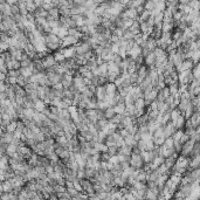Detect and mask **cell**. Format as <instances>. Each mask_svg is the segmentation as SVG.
<instances>
[{
	"label": "cell",
	"instance_id": "obj_38",
	"mask_svg": "<svg viewBox=\"0 0 200 200\" xmlns=\"http://www.w3.org/2000/svg\"><path fill=\"white\" fill-rule=\"evenodd\" d=\"M20 74L23 75L25 77H29L32 75V67H27V68H20Z\"/></svg>",
	"mask_w": 200,
	"mask_h": 200
},
{
	"label": "cell",
	"instance_id": "obj_47",
	"mask_svg": "<svg viewBox=\"0 0 200 200\" xmlns=\"http://www.w3.org/2000/svg\"><path fill=\"white\" fill-rule=\"evenodd\" d=\"M47 158H48V159H49L52 163H56V162H59V160H60L59 156H57L55 152H52L51 155H48V156H47Z\"/></svg>",
	"mask_w": 200,
	"mask_h": 200
},
{
	"label": "cell",
	"instance_id": "obj_46",
	"mask_svg": "<svg viewBox=\"0 0 200 200\" xmlns=\"http://www.w3.org/2000/svg\"><path fill=\"white\" fill-rule=\"evenodd\" d=\"M20 75V69H10L7 72V76H13V77H18Z\"/></svg>",
	"mask_w": 200,
	"mask_h": 200
},
{
	"label": "cell",
	"instance_id": "obj_37",
	"mask_svg": "<svg viewBox=\"0 0 200 200\" xmlns=\"http://www.w3.org/2000/svg\"><path fill=\"white\" fill-rule=\"evenodd\" d=\"M8 162H10V157L5 153L4 156L0 157V168H2V166H5V165H8V164H10Z\"/></svg>",
	"mask_w": 200,
	"mask_h": 200
},
{
	"label": "cell",
	"instance_id": "obj_14",
	"mask_svg": "<svg viewBox=\"0 0 200 200\" xmlns=\"http://www.w3.org/2000/svg\"><path fill=\"white\" fill-rule=\"evenodd\" d=\"M185 121H186V118H185L184 114L181 112V114H180V115L177 117V119L173 122V123H174V126H176V129H184Z\"/></svg>",
	"mask_w": 200,
	"mask_h": 200
},
{
	"label": "cell",
	"instance_id": "obj_23",
	"mask_svg": "<svg viewBox=\"0 0 200 200\" xmlns=\"http://www.w3.org/2000/svg\"><path fill=\"white\" fill-rule=\"evenodd\" d=\"M124 139V144H126V145H129V146L134 147L137 145V140L134 138V136L132 135H129V136H126L125 138H123Z\"/></svg>",
	"mask_w": 200,
	"mask_h": 200
},
{
	"label": "cell",
	"instance_id": "obj_7",
	"mask_svg": "<svg viewBox=\"0 0 200 200\" xmlns=\"http://www.w3.org/2000/svg\"><path fill=\"white\" fill-rule=\"evenodd\" d=\"M85 116L89 119V122L93 123V124L98 119L97 118V110L96 109H85Z\"/></svg>",
	"mask_w": 200,
	"mask_h": 200
},
{
	"label": "cell",
	"instance_id": "obj_49",
	"mask_svg": "<svg viewBox=\"0 0 200 200\" xmlns=\"http://www.w3.org/2000/svg\"><path fill=\"white\" fill-rule=\"evenodd\" d=\"M168 170V168H166V166L164 165V163H163V164H160V165H159V166L156 168V171H157L158 174H163V173H165Z\"/></svg>",
	"mask_w": 200,
	"mask_h": 200
},
{
	"label": "cell",
	"instance_id": "obj_19",
	"mask_svg": "<svg viewBox=\"0 0 200 200\" xmlns=\"http://www.w3.org/2000/svg\"><path fill=\"white\" fill-rule=\"evenodd\" d=\"M6 64H7L8 70H10V69H20L21 68L20 61H18V60H15V59H13V57H12V60H11L10 62H7Z\"/></svg>",
	"mask_w": 200,
	"mask_h": 200
},
{
	"label": "cell",
	"instance_id": "obj_50",
	"mask_svg": "<svg viewBox=\"0 0 200 200\" xmlns=\"http://www.w3.org/2000/svg\"><path fill=\"white\" fill-rule=\"evenodd\" d=\"M53 189H54V192H55V193H61V192H63V191H66V187L62 186V185L56 184V185H54V186H53Z\"/></svg>",
	"mask_w": 200,
	"mask_h": 200
},
{
	"label": "cell",
	"instance_id": "obj_43",
	"mask_svg": "<svg viewBox=\"0 0 200 200\" xmlns=\"http://www.w3.org/2000/svg\"><path fill=\"white\" fill-rule=\"evenodd\" d=\"M106 152H108V155L109 156H115L117 155V152H118V146H108V150H106Z\"/></svg>",
	"mask_w": 200,
	"mask_h": 200
},
{
	"label": "cell",
	"instance_id": "obj_21",
	"mask_svg": "<svg viewBox=\"0 0 200 200\" xmlns=\"http://www.w3.org/2000/svg\"><path fill=\"white\" fill-rule=\"evenodd\" d=\"M131 150H132V147L129 146V145H126V144H123L122 146L118 147V152L117 153H119V155H131Z\"/></svg>",
	"mask_w": 200,
	"mask_h": 200
},
{
	"label": "cell",
	"instance_id": "obj_57",
	"mask_svg": "<svg viewBox=\"0 0 200 200\" xmlns=\"http://www.w3.org/2000/svg\"><path fill=\"white\" fill-rule=\"evenodd\" d=\"M7 98V96L5 94V91H0V101H2V100H6Z\"/></svg>",
	"mask_w": 200,
	"mask_h": 200
},
{
	"label": "cell",
	"instance_id": "obj_55",
	"mask_svg": "<svg viewBox=\"0 0 200 200\" xmlns=\"http://www.w3.org/2000/svg\"><path fill=\"white\" fill-rule=\"evenodd\" d=\"M66 191H67V192L70 194V197H74V195H75V194L78 192L77 189H74V187H67V189H66Z\"/></svg>",
	"mask_w": 200,
	"mask_h": 200
},
{
	"label": "cell",
	"instance_id": "obj_4",
	"mask_svg": "<svg viewBox=\"0 0 200 200\" xmlns=\"http://www.w3.org/2000/svg\"><path fill=\"white\" fill-rule=\"evenodd\" d=\"M80 41L78 39H76L75 36H72V35H66L61 41V48L62 47H69V46H75L77 42Z\"/></svg>",
	"mask_w": 200,
	"mask_h": 200
},
{
	"label": "cell",
	"instance_id": "obj_25",
	"mask_svg": "<svg viewBox=\"0 0 200 200\" xmlns=\"http://www.w3.org/2000/svg\"><path fill=\"white\" fill-rule=\"evenodd\" d=\"M38 83H34V82H27V83L23 85V89L26 90V93H31V91H34V90H36V88H38Z\"/></svg>",
	"mask_w": 200,
	"mask_h": 200
},
{
	"label": "cell",
	"instance_id": "obj_39",
	"mask_svg": "<svg viewBox=\"0 0 200 200\" xmlns=\"http://www.w3.org/2000/svg\"><path fill=\"white\" fill-rule=\"evenodd\" d=\"M114 110L116 114H123L125 111V104H116L114 105Z\"/></svg>",
	"mask_w": 200,
	"mask_h": 200
},
{
	"label": "cell",
	"instance_id": "obj_5",
	"mask_svg": "<svg viewBox=\"0 0 200 200\" xmlns=\"http://www.w3.org/2000/svg\"><path fill=\"white\" fill-rule=\"evenodd\" d=\"M41 61H42V64H43V68H45V69L51 68L54 64H56V61H55L53 54H47L43 59H41Z\"/></svg>",
	"mask_w": 200,
	"mask_h": 200
},
{
	"label": "cell",
	"instance_id": "obj_15",
	"mask_svg": "<svg viewBox=\"0 0 200 200\" xmlns=\"http://www.w3.org/2000/svg\"><path fill=\"white\" fill-rule=\"evenodd\" d=\"M189 121H191V123L193 124L194 128H197V126H199V123H200V112L199 111H194L191 117H189Z\"/></svg>",
	"mask_w": 200,
	"mask_h": 200
},
{
	"label": "cell",
	"instance_id": "obj_3",
	"mask_svg": "<svg viewBox=\"0 0 200 200\" xmlns=\"http://www.w3.org/2000/svg\"><path fill=\"white\" fill-rule=\"evenodd\" d=\"M176 130H177V129H176V126H174V123H173L172 121H168L166 124L163 125V135H164L165 138H166V137H170V136H172V134H173Z\"/></svg>",
	"mask_w": 200,
	"mask_h": 200
},
{
	"label": "cell",
	"instance_id": "obj_20",
	"mask_svg": "<svg viewBox=\"0 0 200 200\" xmlns=\"http://www.w3.org/2000/svg\"><path fill=\"white\" fill-rule=\"evenodd\" d=\"M46 106H47V104H46L42 100H36L35 103H34V109H35V111H39V112H42Z\"/></svg>",
	"mask_w": 200,
	"mask_h": 200
},
{
	"label": "cell",
	"instance_id": "obj_33",
	"mask_svg": "<svg viewBox=\"0 0 200 200\" xmlns=\"http://www.w3.org/2000/svg\"><path fill=\"white\" fill-rule=\"evenodd\" d=\"M27 82H29V80H28V77H25L23 75H19L18 77H17V84L18 85H20V87H23L25 84L27 83Z\"/></svg>",
	"mask_w": 200,
	"mask_h": 200
},
{
	"label": "cell",
	"instance_id": "obj_31",
	"mask_svg": "<svg viewBox=\"0 0 200 200\" xmlns=\"http://www.w3.org/2000/svg\"><path fill=\"white\" fill-rule=\"evenodd\" d=\"M181 112L178 110V108H173V109H171L170 110V119L172 121V122H174L176 119H177V117L180 115Z\"/></svg>",
	"mask_w": 200,
	"mask_h": 200
},
{
	"label": "cell",
	"instance_id": "obj_22",
	"mask_svg": "<svg viewBox=\"0 0 200 200\" xmlns=\"http://www.w3.org/2000/svg\"><path fill=\"white\" fill-rule=\"evenodd\" d=\"M84 173H85V178L90 179L95 177L96 174H97V172H96V170H95L94 166H91V168H84Z\"/></svg>",
	"mask_w": 200,
	"mask_h": 200
},
{
	"label": "cell",
	"instance_id": "obj_52",
	"mask_svg": "<svg viewBox=\"0 0 200 200\" xmlns=\"http://www.w3.org/2000/svg\"><path fill=\"white\" fill-rule=\"evenodd\" d=\"M145 199H157V194H155L152 191H150L147 189L146 194H145Z\"/></svg>",
	"mask_w": 200,
	"mask_h": 200
},
{
	"label": "cell",
	"instance_id": "obj_2",
	"mask_svg": "<svg viewBox=\"0 0 200 200\" xmlns=\"http://www.w3.org/2000/svg\"><path fill=\"white\" fill-rule=\"evenodd\" d=\"M130 166H134L136 168H143V164H144V160L143 158L140 157V155H134L131 153L130 155V162H129Z\"/></svg>",
	"mask_w": 200,
	"mask_h": 200
},
{
	"label": "cell",
	"instance_id": "obj_54",
	"mask_svg": "<svg viewBox=\"0 0 200 200\" xmlns=\"http://www.w3.org/2000/svg\"><path fill=\"white\" fill-rule=\"evenodd\" d=\"M118 132H119V135L122 138H125L126 136H129L130 134H129V131L126 130V128H123V129H121V130H118Z\"/></svg>",
	"mask_w": 200,
	"mask_h": 200
},
{
	"label": "cell",
	"instance_id": "obj_16",
	"mask_svg": "<svg viewBox=\"0 0 200 200\" xmlns=\"http://www.w3.org/2000/svg\"><path fill=\"white\" fill-rule=\"evenodd\" d=\"M135 178H136L137 181H144V183H146V171L143 170V168H139L138 172H137V174L135 176Z\"/></svg>",
	"mask_w": 200,
	"mask_h": 200
},
{
	"label": "cell",
	"instance_id": "obj_10",
	"mask_svg": "<svg viewBox=\"0 0 200 200\" xmlns=\"http://www.w3.org/2000/svg\"><path fill=\"white\" fill-rule=\"evenodd\" d=\"M155 61H156V55L153 54V52H150L146 56L144 57V64L147 67L155 66Z\"/></svg>",
	"mask_w": 200,
	"mask_h": 200
},
{
	"label": "cell",
	"instance_id": "obj_13",
	"mask_svg": "<svg viewBox=\"0 0 200 200\" xmlns=\"http://www.w3.org/2000/svg\"><path fill=\"white\" fill-rule=\"evenodd\" d=\"M144 47L149 48L150 51H153V49L157 47V40L149 35L146 38V41H145V46H144Z\"/></svg>",
	"mask_w": 200,
	"mask_h": 200
},
{
	"label": "cell",
	"instance_id": "obj_53",
	"mask_svg": "<svg viewBox=\"0 0 200 200\" xmlns=\"http://www.w3.org/2000/svg\"><path fill=\"white\" fill-rule=\"evenodd\" d=\"M181 145H183V143L180 142V140H174L173 142V149L176 150V152H180V149H181Z\"/></svg>",
	"mask_w": 200,
	"mask_h": 200
},
{
	"label": "cell",
	"instance_id": "obj_58",
	"mask_svg": "<svg viewBox=\"0 0 200 200\" xmlns=\"http://www.w3.org/2000/svg\"><path fill=\"white\" fill-rule=\"evenodd\" d=\"M0 194H1V192H0Z\"/></svg>",
	"mask_w": 200,
	"mask_h": 200
},
{
	"label": "cell",
	"instance_id": "obj_40",
	"mask_svg": "<svg viewBox=\"0 0 200 200\" xmlns=\"http://www.w3.org/2000/svg\"><path fill=\"white\" fill-rule=\"evenodd\" d=\"M129 81H130V83L132 84V85H136L137 81H138V75H137V72L136 73L129 74Z\"/></svg>",
	"mask_w": 200,
	"mask_h": 200
},
{
	"label": "cell",
	"instance_id": "obj_42",
	"mask_svg": "<svg viewBox=\"0 0 200 200\" xmlns=\"http://www.w3.org/2000/svg\"><path fill=\"white\" fill-rule=\"evenodd\" d=\"M173 138L170 136V137H166L165 138V140H164V143H163V145L165 147H173Z\"/></svg>",
	"mask_w": 200,
	"mask_h": 200
},
{
	"label": "cell",
	"instance_id": "obj_24",
	"mask_svg": "<svg viewBox=\"0 0 200 200\" xmlns=\"http://www.w3.org/2000/svg\"><path fill=\"white\" fill-rule=\"evenodd\" d=\"M134 106L140 110V109H145V102H144V98L143 97H139V98H136L134 101Z\"/></svg>",
	"mask_w": 200,
	"mask_h": 200
},
{
	"label": "cell",
	"instance_id": "obj_41",
	"mask_svg": "<svg viewBox=\"0 0 200 200\" xmlns=\"http://www.w3.org/2000/svg\"><path fill=\"white\" fill-rule=\"evenodd\" d=\"M153 54L156 55V57H159V56H164V55H168L166 54V52L164 51V49H162V48H159V47H156L153 51Z\"/></svg>",
	"mask_w": 200,
	"mask_h": 200
},
{
	"label": "cell",
	"instance_id": "obj_11",
	"mask_svg": "<svg viewBox=\"0 0 200 200\" xmlns=\"http://www.w3.org/2000/svg\"><path fill=\"white\" fill-rule=\"evenodd\" d=\"M72 81H73V76H72V75H69V74H67V73L62 74L61 83H62L63 88H68V87L72 84Z\"/></svg>",
	"mask_w": 200,
	"mask_h": 200
},
{
	"label": "cell",
	"instance_id": "obj_27",
	"mask_svg": "<svg viewBox=\"0 0 200 200\" xmlns=\"http://www.w3.org/2000/svg\"><path fill=\"white\" fill-rule=\"evenodd\" d=\"M94 149H96L100 153H102V152H106V150H108V146H106V144L105 143H100V142H96L94 145Z\"/></svg>",
	"mask_w": 200,
	"mask_h": 200
},
{
	"label": "cell",
	"instance_id": "obj_26",
	"mask_svg": "<svg viewBox=\"0 0 200 200\" xmlns=\"http://www.w3.org/2000/svg\"><path fill=\"white\" fill-rule=\"evenodd\" d=\"M48 15H49V17H52L54 20H59V18H60L59 8H57V7H52L51 10L48 11Z\"/></svg>",
	"mask_w": 200,
	"mask_h": 200
},
{
	"label": "cell",
	"instance_id": "obj_48",
	"mask_svg": "<svg viewBox=\"0 0 200 200\" xmlns=\"http://www.w3.org/2000/svg\"><path fill=\"white\" fill-rule=\"evenodd\" d=\"M145 146H146V142H145L144 139H139V140H137V147H138L140 151L145 150Z\"/></svg>",
	"mask_w": 200,
	"mask_h": 200
},
{
	"label": "cell",
	"instance_id": "obj_34",
	"mask_svg": "<svg viewBox=\"0 0 200 200\" xmlns=\"http://www.w3.org/2000/svg\"><path fill=\"white\" fill-rule=\"evenodd\" d=\"M53 56H54V59H55L56 63L62 62L63 60L66 59V57H64V55H63V54L60 52V51H55V52H54V54H53Z\"/></svg>",
	"mask_w": 200,
	"mask_h": 200
},
{
	"label": "cell",
	"instance_id": "obj_36",
	"mask_svg": "<svg viewBox=\"0 0 200 200\" xmlns=\"http://www.w3.org/2000/svg\"><path fill=\"white\" fill-rule=\"evenodd\" d=\"M21 68H27V67H32L33 66V60L31 57H27V59H23L20 61Z\"/></svg>",
	"mask_w": 200,
	"mask_h": 200
},
{
	"label": "cell",
	"instance_id": "obj_12",
	"mask_svg": "<svg viewBox=\"0 0 200 200\" xmlns=\"http://www.w3.org/2000/svg\"><path fill=\"white\" fill-rule=\"evenodd\" d=\"M96 70H97V75L98 76H106V74H108V64H106V62H102L101 64H98Z\"/></svg>",
	"mask_w": 200,
	"mask_h": 200
},
{
	"label": "cell",
	"instance_id": "obj_30",
	"mask_svg": "<svg viewBox=\"0 0 200 200\" xmlns=\"http://www.w3.org/2000/svg\"><path fill=\"white\" fill-rule=\"evenodd\" d=\"M38 158H39V155L33 152L31 155V157L27 159V163H28L31 166H35V165L38 164Z\"/></svg>",
	"mask_w": 200,
	"mask_h": 200
},
{
	"label": "cell",
	"instance_id": "obj_35",
	"mask_svg": "<svg viewBox=\"0 0 200 200\" xmlns=\"http://www.w3.org/2000/svg\"><path fill=\"white\" fill-rule=\"evenodd\" d=\"M134 36H135V34L131 31H129V29H124L123 31V35H122L123 40H134Z\"/></svg>",
	"mask_w": 200,
	"mask_h": 200
},
{
	"label": "cell",
	"instance_id": "obj_9",
	"mask_svg": "<svg viewBox=\"0 0 200 200\" xmlns=\"http://www.w3.org/2000/svg\"><path fill=\"white\" fill-rule=\"evenodd\" d=\"M104 88H105V91H106V95L109 96H112L117 91V87L114 82H106L104 84Z\"/></svg>",
	"mask_w": 200,
	"mask_h": 200
},
{
	"label": "cell",
	"instance_id": "obj_44",
	"mask_svg": "<svg viewBox=\"0 0 200 200\" xmlns=\"http://www.w3.org/2000/svg\"><path fill=\"white\" fill-rule=\"evenodd\" d=\"M56 195H57V199H72L70 194L67 191H63L61 193H56Z\"/></svg>",
	"mask_w": 200,
	"mask_h": 200
},
{
	"label": "cell",
	"instance_id": "obj_32",
	"mask_svg": "<svg viewBox=\"0 0 200 200\" xmlns=\"http://www.w3.org/2000/svg\"><path fill=\"white\" fill-rule=\"evenodd\" d=\"M191 73H192V75H193V77H194V78H199V75H200L199 63L193 64V67H192V69H191Z\"/></svg>",
	"mask_w": 200,
	"mask_h": 200
},
{
	"label": "cell",
	"instance_id": "obj_51",
	"mask_svg": "<svg viewBox=\"0 0 200 200\" xmlns=\"http://www.w3.org/2000/svg\"><path fill=\"white\" fill-rule=\"evenodd\" d=\"M108 162L110 163V164H112V165H116V164H118L119 163V159H118V156L115 155V156H110L109 159H108Z\"/></svg>",
	"mask_w": 200,
	"mask_h": 200
},
{
	"label": "cell",
	"instance_id": "obj_56",
	"mask_svg": "<svg viewBox=\"0 0 200 200\" xmlns=\"http://www.w3.org/2000/svg\"><path fill=\"white\" fill-rule=\"evenodd\" d=\"M52 88L56 89V90H62L63 85H62V83H61V82H59V83H55L54 85H52Z\"/></svg>",
	"mask_w": 200,
	"mask_h": 200
},
{
	"label": "cell",
	"instance_id": "obj_6",
	"mask_svg": "<svg viewBox=\"0 0 200 200\" xmlns=\"http://www.w3.org/2000/svg\"><path fill=\"white\" fill-rule=\"evenodd\" d=\"M1 22H2V25H4V27H5L6 31L15 26V21H14L12 15H2Z\"/></svg>",
	"mask_w": 200,
	"mask_h": 200
},
{
	"label": "cell",
	"instance_id": "obj_8",
	"mask_svg": "<svg viewBox=\"0 0 200 200\" xmlns=\"http://www.w3.org/2000/svg\"><path fill=\"white\" fill-rule=\"evenodd\" d=\"M95 96L97 97L98 101H103L106 96V91H105L104 85H97L96 87V91H95Z\"/></svg>",
	"mask_w": 200,
	"mask_h": 200
},
{
	"label": "cell",
	"instance_id": "obj_1",
	"mask_svg": "<svg viewBox=\"0 0 200 200\" xmlns=\"http://www.w3.org/2000/svg\"><path fill=\"white\" fill-rule=\"evenodd\" d=\"M194 143H195V140H194V139H192V138H189L187 142L183 143V145H181V149H180V152H179V155H180V156H189V152H191V150L193 149Z\"/></svg>",
	"mask_w": 200,
	"mask_h": 200
},
{
	"label": "cell",
	"instance_id": "obj_29",
	"mask_svg": "<svg viewBox=\"0 0 200 200\" xmlns=\"http://www.w3.org/2000/svg\"><path fill=\"white\" fill-rule=\"evenodd\" d=\"M17 124H18V121H11L10 123L6 125V132L8 134H13L14 130L17 129Z\"/></svg>",
	"mask_w": 200,
	"mask_h": 200
},
{
	"label": "cell",
	"instance_id": "obj_45",
	"mask_svg": "<svg viewBox=\"0 0 200 200\" xmlns=\"http://www.w3.org/2000/svg\"><path fill=\"white\" fill-rule=\"evenodd\" d=\"M164 140H165V137H164V136H160V137H157V138H153V143H155V145H156V146H160V145H163Z\"/></svg>",
	"mask_w": 200,
	"mask_h": 200
},
{
	"label": "cell",
	"instance_id": "obj_17",
	"mask_svg": "<svg viewBox=\"0 0 200 200\" xmlns=\"http://www.w3.org/2000/svg\"><path fill=\"white\" fill-rule=\"evenodd\" d=\"M103 114H104V118L105 119H111L114 116L116 115L115 110H114V106H108L106 109H104L103 110Z\"/></svg>",
	"mask_w": 200,
	"mask_h": 200
},
{
	"label": "cell",
	"instance_id": "obj_28",
	"mask_svg": "<svg viewBox=\"0 0 200 200\" xmlns=\"http://www.w3.org/2000/svg\"><path fill=\"white\" fill-rule=\"evenodd\" d=\"M128 29L132 32V33H134L135 35H136V34H138V33H140V28H139V22H138L137 20H135L134 22H132V25H131V26H130V27H129Z\"/></svg>",
	"mask_w": 200,
	"mask_h": 200
},
{
	"label": "cell",
	"instance_id": "obj_18",
	"mask_svg": "<svg viewBox=\"0 0 200 200\" xmlns=\"http://www.w3.org/2000/svg\"><path fill=\"white\" fill-rule=\"evenodd\" d=\"M17 150H18V146L15 145V144H13V143H10L7 147H6V150H5V153L8 156V157H12L15 152H17Z\"/></svg>",
	"mask_w": 200,
	"mask_h": 200
}]
</instances>
